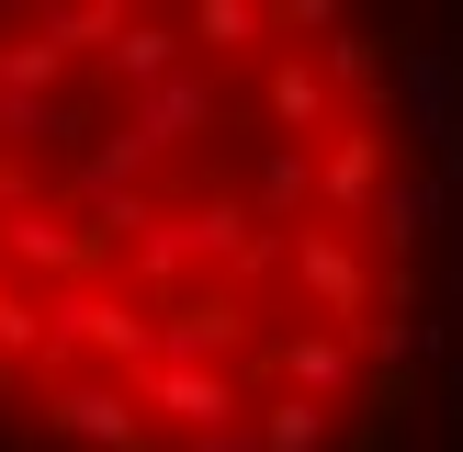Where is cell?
<instances>
[{
	"mask_svg": "<svg viewBox=\"0 0 463 452\" xmlns=\"http://www.w3.org/2000/svg\"><path fill=\"white\" fill-rule=\"evenodd\" d=\"M45 351H80V362H113V373H147L158 362V316L136 306V294H102V283H68L45 294Z\"/></svg>",
	"mask_w": 463,
	"mask_h": 452,
	"instance_id": "obj_1",
	"label": "cell"
},
{
	"mask_svg": "<svg viewBox=\"0 0 463 452\" xmlns=\"http://www.w3.org/2000/svg\"><path fill=\"white\" fill-rule=\"evenodd\" d=\"M283 271L306 283V306H317V328H339V339H362L373 328V260H362V238L351 226H294L283 238Z\"/></svg>",
	"mask_w": 463,
	"mask_h": 452,
	"instance_id": "obj_2",
	"label": "cell"
},
{
	"mask_svg": "<svg viewBox=\"0 0 463 452\" xmlns=\"http://www.w3.org/2000/svg\"><path fill=\"white\" fill-rule=\"evenodd\" d=\"M113 249L90 238V215H45V203H12L0 215V271L12 283H45V294H68V283H90Z\"/></svg>",
	"mask_w": 463,
	"mask_h": 452,
	"instance_id": "obj_3",
	"label": "cell"
},
{
	"mask_svg": "<svg viewBox=\"0 0 463 452\" xmlns=\"http://www.w3.org/2000/svg\"><path fill=\"white\" fill-rule=\"evenodd\" d=\"M34 407H45V429L80 441V452H147V407H136L125 373H68V384H45Z\"/></svg>",
	"mask_w": 463,
	"mask_h": 452,
	"instance_id": "obj_4",
	"label": "cell"
},
{
	"mask_svg": "<svg viewBox=\"0 0 463 452\" xmlns=\"http://www.w3.org/2000/svg\"><path fill=\"white\" fill-rule=\"evenodd\" d=\"M136 407H147V429L170 419L181 441H215V429H238V419H249L238 373H215V362H147V373H136Z\"/></svg>",
	"mask_w": 463,
	"mask_h": 452,
	"instance_id": "obj_5",
	"label": "cell"
},
{
	"mask_svg": "<svg viewBox=\"0 0 463 452\" xmlns=\"http://www.w3.org/2000/svg\"><path fill=\"white\" fill-rule=\"evenodd\" d=\"M147 316H158V362H215V351H238V328H249L226 294H170V306H147Z\"/></svg>",
	"mask_w": 463,
	"mask_h": 452,
	"instance_id": "obj_6",
	"label": "cell"
},
{
	"mask_svg": "<svg viewBox=\"0 0 463 452\" xmlns=\"http://www.w3.org/2000/svg\"><path fill=\"white\" fill-rule=\"evenodd\" d=\"M362 203H384V136H328V158H317V215H362Z\"/></svg>",
	"mask_w": 463,
	"mask_h": 452,
	"instance_id": "obj_7",
	"label": "cell"
},
{
	"mask_svg": "<svg viewBox=\"0 0 463 452\" xmlns=\"http://www.w3.org/2000/svg\"><path fill=\"white\" fill-rule=\"evenodd\" d=\"M102 80L125 90V102H147V90H170V80H181V23H147V12H136L125 34H113Z\"/></svg>",
	"mask_w": 463,
	"mask_h": 452,
	"instance_id": "obj_8",
	"label": "cell"
},
{
	"mask_svg": "<svg viewBox=\"0 0 463 452\" xmlns=\"http://www.w3.org/2000/svg\"><path fill=\"white\" fill-rule=\"evenodd\" d=\"M203 125H215V90H203V80H170V90H147V102L125 113V136H136V147H147V158H170V147H193Z\"/></svg>",
	"mask_w": 463,
	"mask_h": 452,
	"instance_id": "obj_9",
	"label": "cell"
},
{
	"mask_svg": "<svg viewBox=\"0 0 463 452\" xmlns=\"http://www.w3.org/2000/svg\"><path fill=\"white\" fill-rule=\"evenodd\" d=\"M271 362H283V384H294V396H306V407H328L339 384L362 373V339H339V328H294V339H283V351H271Z\"/></svg>",
	"mask_w": 463,
	"mask_h": 452,
	"instance_id": "obj_10",
	"label": "cell"
},
{
	"mask_svg": "<svg viewBox=\"0 0 463 452\" xmlns=\"http://www.w3.org/2000/svg\"><path fill=\"white\" fill-rule=\"evenodd\" d=\"M125 23H136V12H125V0H57V12H45V23H34V34H45V45H57V57H68V68H80V57H113V34H125Z\"/></svg>",
	"mask_w": 463,
	"mask_h": 452,
	"instance_id": "obj_11",
	"label": "cell"
},
{
	"mask_svg": "<svg viewBox=\"0 0 463 452\" xmlns=\"http://www.w3.org/2000/svg\"><path fill=\"white\" fill-rule=\"evenodd\" d=\"M260 102H271V125H283V147H294V136H328V80H317L306 57H271Z\"/></svg>",
	"mask_w": 463,
	"mask_h": 452,
	"instance_id": "obj_12",
	"label": "cell"
},
{
	"mask_svg": "<svg viewBox=\"0 0 463 452\" xmlns=\"http://www.w3.org/2000/svg\"><path fill=\"white\" fill-rule=\"evenodd\" d=\"M306 203H317V158L306 147H260V170H249V215H306Z\"/></svg>",
	"mask_w": 463,
	"mask_h": 452,
	"instance_id": "obj_13",
	"label": "cell"
},
{
	"mask_svg": "<svg viewBox=\"0 0 463 452\" xmlns=\"http://www.w3.org/2000/svg\"><path fill=\"white\" fill-rule=\"evenodd\" d=\"M249 429H260V452H328V407H306V396H271Z\"/></svg>",
	"mask_w": 463,
	"mask_h": 452,
	"instance_id": "obj_14",
	"label": "cell"
},
{
	"mask_svg": "<svg viewBox=\"0 0 463 452\" xmlns=\"http://www.w3.org/2000/svg\"><path fill=\"white\" fill-rule=\"evenodd\" d=\"M181 34H193V45H260L271 12H260V0H193V23H181Z\"/></svg>",
	"mask_w": 463,
	"mask_h": 452,
	"instance_id": "obj_15",
	"label": "cell"
},
{
	"mask_svg": "<svg viewBox=\"0 0 463 452\" xmlns=\"http://www.w3.org/2000/svg\"><path fill=\"white\" fill-rule=\"evenodd\" d=\"M0 362H12V373H23V362H45V306L12 283V271H0Z\"/></svg>",
	"mask_w": 463,
	"mask_h": 452,
	"instance_id": "obj_16",
	"label": "cell"
},
{
	"mask_svg": "<svg viewBox=\"0 0 463 452\" xmlns=\"http://www.w3.org/2000/svg\"><path fill=\"white\" fill-rule=\"evenodd\" d=\"M373 215H384V249H419V238H430V215H441V193H430V181H384Z\"/></svg>",
	"mask_w": 463,
	"mask_h": 452,
	"instance_id": "obj_17",
	"label": "cell"
},
{
	"mask_svg": "<svg viewBox=\"0 0 463 452\" xmlns=\"http://www.w3.org/2000/svg\"><path fill=\"white\" fill-rule=\"evenodd\" d=\"M317 80H328V90H373V80H384V45L362 34V23H339V34H328V68H317Z\"/></svg>",
	"mask_w": 463,
	"mask_h": 452,
	"instance_id": "obj_18",
	"label": "cell"
},
{
	"mask_svg": "<svg viewBox=\"0 0 463 452\" xmlns=\"http://www.w3.org/2000/svg\"><path fill=\"white\" fill-rule=\"evenodd\" d=\"M362 351H373L384 373H407V362H430V351H441V328H419V316H373V328H362Z\"/></svg>",
	"mask_w": 463,
	"mask_h": 452,
	"instance_id": "obj_19",
	"label": "cell"
},
{
	"mask_svg": "<svg viewBox=\"0 0 463 452\" xmlns=\"http://www.w3.org/2000/svg\"><path fill=\"white\" fill-rule=\"evenodd\" d=\"M136 271H147V283H158V306H170V294H181V271H193V249H181V215H158L147 238H136Z\"/></svg>",
	"mask_w": 463,
	"mask_h": 452,
	"instance_id": "obj_20",
	"label": "cell"
},
{
	"mask_svg": "<svg viewBox=\"0 0 463 452\" xmlns=\"http://www.w3.org/2000/svg\"><path fill=\"white\" fill-rule=\"evenodd\" d=\"M0 136H34L45 147V136H80V113L68 102H12V90H0Z\"/></svg>",
	"mask_w": 463,
	"mask_h": 452,
	"instance_id": "obj_21",
	"label": "cell"
},
{
	"mask_svg": "<svg viewBox=\"0 0 463 452\" xmlns=\"http://www.w3.org/2000/svg\"><path fill=\"white\" fill-rule=\"evenodd\" d=\"M271 23H283V34H317V45L339 34V12H328V0H283V12H271Z\"/></svg>",
	"mask_w": 463,
	"mask_h": 452,
	"instance_id": "obj_22",
	"label": "cell"
},
{
	"mask_svg": "<svg viewBox=\"0 0 463 452\" xmlns=\"http://www.w3.org/2000/svg\"><path fill=\"white\" fill-rule=\"evenodd\" d=\"M181 452H260V429L238 419V429H215V441H181Z\"/></svg>",
	"mask_w": 463,
	"mask_h": 452,
	"instance_id": "obj_23",
	"label": "cell"
},
{
	"mask_svg": "<svg viewBox=\"0 0 463 452\" xmlns=\"http://www.w3.org/2000/svg\"><path fill=\"white\" fill-rule=\"evenodd\" d=\"M0 396H12V362H0Z\"/></svg>",
	"mask_w": 463,
	"mask_h": 452,
	"instance_id": "obj_24",
	"label": "cell"
}]
</instances>
